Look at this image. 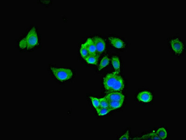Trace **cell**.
I'll return each mask as SVG.
<instances>
[{"instance_id": "obj_16", "label": "cell", "mask_w": 186, "mask_h": 140, "mask_svg": "<svg viewBox=\"0 0 186 140\" xmlns=\"http://www.w3.org/2000/svg\"><path fill=\"white\" fill-rule=\"evenodd\" d=\"M80 55L82 56V57L85 59L88 56V49L86 46V42L82 44V45L80 46Z\"/></svg>"}, {"instance_id": "obj_5", "label": "cell", "mask_w": 186, "mask_h": 140, "mask_svg": "<svg viewBox=\"0 0 186 140\" xmlns=\"http://www.w3.org/2000/svg\"><path fill=\"white\" fill-rule=\"evenodd\" d=\"M104 98L109 101H120V102L124 103L125 96L123 93L118 92H115L108 93Z\"/></svg>"}, {"instance_id": "obj_10", "label": "cell", "mask_w": 186, "mask_h": 140, "mask_svg": "<svg viewBox=\"0 0 186 140\" xmlns=\"http://www.w3.org/2000/svg\"><path fill=\"white\" fill-rule=\"evenodd\" d=\"M109 40L113 46L118 49H122L125 46V44L124 42L117 37H109Z\"/></svg>"}, {"instance_id": "obj_20", "label": "cell", "mask_w": 186, "mask_h": 140, "mask_svg": "<svg viewBox=\"0 0 186 140\" xmlns=\"http://www.w3.org/2000/svg\"><path fill=\"white\" fill-rule=\"evenodd\" d=\"M146 138H144V139H152V140H160V138L158 137L156 133L155 132H152V133H150L149 135H146V136H144Z\"/></svg>"}, {"instance_id": "obj_12", "label": "cell", "mask_w": 186, "mask_h": 140, "mask_svg": "<svg viewBox=\"0 0 186 140\" xmlns=\"http://www.w3.org/2000/svg\"><path fill=\"white\" fill-rule=\"evenodd\" d=\"M99 56L98 55H88L86 58H85V60L88 64L91 65H97L98 62Z\"/></svg>"}, {"instance_id": "obj_14", "label": "cell", "mask_w": 186, "mask_h": 140, "mask_svg": "<svg viewBox=\"0 0 186 140\" xmlns=\"http://www.w3.org/2000/svg\"><path fill=\"white\" fill-rule=\"evenodd\" d=\"M110 60L107 56L104 57L102 59V60L100 61V63L99 66L98 71H100L102 69L106 67L110 64Z\"/></svg>"}, {"instance_id": "obj_9", "label": "cell", "mask_w": 186, "mask_h": 140, "mask_svg": "<svg viewBox=\"0 0 186 140\" xmlns=\"http://www.w3.org/2000/svg\"><path fill=\"white\" fill-rule=\"evenodd\" d=\"M86 46L88 49V55H97V52H96V48H95V45H94V42L93 41V39L91 38H88L86 42Z\"/></svg>"}, {"instance_id": "obj_15", "label": "cell", "mask_w": 186, "mask_h": 140, "mask_svg": "<svg viewBox=\"0 0 186 140\" xmlns=\"http://www.w3.org/2000/svg\"><path fill=\"white\" fill-rule=\"evenodd\" d=\"M109 102V107L112 110H114L116 109L122 107L123 103H124L123 102H120V101H110Z\"/></svg>"}, {"instance_id": "obj_19", "label": "cell", "mask_w": 186, "mask_h": 140, "mask_svg": "<svg viewBox=\"0 0 186 140\" xmlns=\"http://www.w3.org/2000/svg\"><path fill=\"white\" fill-rule=\"evenodd\" d=\"M99 99L100 106V108H108L109 107V102L105 98H100Z\"/></svg>"}, {"instance_id": "obj_21", "label": "cell", "mask_w": 186, "mask_h": 140, "mask_svg": "<svg viewBox=\"0 0 186 140\" xmlns=\"http://www.w3.org/2000/svg\"><path fill=\"white\" fill-rule=\"evenodd\" d=\"M19 45L20 49H25L26 48H27V43L26 37L23 38L20 41Z\"/></svg>"}, {"instance_id": "obj_1", "label": "cell", "mask_w": 186, "mask_h": 140, "mask_svg": "<svg viewBox=\"0 0 186 140\" xmlns=\"http://www.w3.org/2000/svg\"><path fill=\"white\" fill-rule=\"evenodd\" d=\"M51 70L55 77L60 81L68 80L73 76V72L71 69L52 67Z\"/></svg>"}, {"instance_id": "obj_4", "label": "cell", "mask_w": 186, "mask_h": 140, "mask_svg": "<svg viewBox=\"0 0 186 140\" xmlns=\"http://www.w3.org/2000/svg\"><path fill=\"white\" fill-rule=\"evenodd\" d=\"M94 42L96 48V52L98 55L102 54L104 52L106 49V43L104 40L98 36H94L92 38Z\"/></svg>"}, {"instance_id": "obj_18", "label": "cell", "mask_w": 186, "mask_h": 140, "mask_svg": "<svg viewBox=\"0 0 186 140\" xmlns=\"http://www.w3.org/2000/svg\"><path fill=\"white\" fill-rule=\"evenodd\" d=\"M90 98L91 99V101H92L93 106L95 108L96 111L98 110L100 108L99 99L95 98L94 97L92 96H90Z\"/></svg>"}, {"instance_id": "obj_22", "label": "cell", "mask_w": 186, "mask_h": 140, "mask_svg": "<svg viewBox=\"0 0 186 140\" xmlns=\"http://www.w3.org/2000/svg\"><path fill=\"white\" fill-rule=\"evenodd\" d=\"M129 131H126L124 135L121 136L119 138L120 140H129Z\"/></svg>"}, {"instance_id": "obj_13", "label": "cell", "mask_w": 186, "mask_h": 140, "mask_svg": "<svg viewBox=\"0 0 186 140\" xmlns=\"http://www.w3.org/2000/svg\"><path fill=\"white\" fill-rule=\"evenodd\" d=\"M156 133L158 137L160 138V140H164L167 138V132L164 127L159 128V130L157 131Z\"/></svg>"}, {"instance_id": "obj_3", "label": "cell", "mask_w": 186, "mask_h": 140, "mask_svg": "<svg viewBox=\"0 0 186 140\" xmlns=\"http://www.w3.org/2000/svg\"><path fill=\"white\" fill-rule=\"evenodd\" d=\"M119 75L116 72H112L107 74L104 77L103 83L106 92H108L115 84L116 80Z\"/></svg>"}, {"instance_id": "obj_11", "label": "cell", "mask_w": 186, "mask_h": 140, "mask_svg": "<svg viewBox=\"0 0 186 140\" xmlns=\"http://www.w3.org/2000/svg\"><path fill=\"white\" fill-rule=\"evenodd\" d=\"M112 64L116 72L118 74L120 71L121 64L119 59L116 56H114L112 58Z\"/></svg>"}, {"instance_id": "obj_7", "label": "cell", "mask_w": 186, "mask_h": 140, "mask_svg": "<svg viewBox=\"0 0 186 140\" xmlns=\"http://www.w3.org/2000/svg\"><path fill=\"white\" fill-rule=\"evenodd\" d=\"M170 44L173 51L177 54H180L183 52L184 46L179 39L176 38L171 41Z\"/></svg>"}, {"instance_id": "obj_8", "label": "cell", "mask_w": 186, "mask_h": 140, "mask_svg": "<svg viewBox=\"0 0 186 140\" xmlns=\"http://www.w3.org/2000/svg\"><path fill=\"white\" fill-rule=\"evenodd\" d=\"M124 87V80L122 77L119 76L116 80L115 84L108 92H119L123 90Z\"/></svg>"}, {"instance_id": "obj_6", "label": "cell", "mask_w": 186, "mask_h": 140, "mask_svg": "<svg viewBox=\"0 0 186 140\" xmlns=\"http://www.w3.org/2000/svg\"><path fill=\"white\" fill-rule=\"evenodd\" d=\"M137 100L144 103H149L153 99V96L151 92L147 91L141 92L137 95Z\"/></svg>"}, {"instance_id": "obj_17", "label": "cell", "mask_w": 186, "mask_h": 140, "mask_svg": "<svg viewBox=\"0 0 186 140\" xmlns=\"http://www.w3.org/2000/svg\"><path fill=\"white\" fill-rule=\"evenodd\" d=\"M112 111V109L110 107H108V108H100L96 111L99 116H104L109 114V112Z\"/></svg>"}, {"instance_id": "obj_2", "label": "cell", "mask_w": 186, "mask_h": 140, "mask_svg": "<svg viewBox=\"0 0 186 140\" xmlns=\"http://www.w3.org/2000/svg\"><path fill=\"white\" fill-rule=\"evenodd\" d=\"M28 50L32 49L38 44V38L36 28L33 27L28 32L26 36Z\"/></svg>"}]
</instances>
